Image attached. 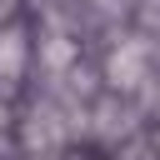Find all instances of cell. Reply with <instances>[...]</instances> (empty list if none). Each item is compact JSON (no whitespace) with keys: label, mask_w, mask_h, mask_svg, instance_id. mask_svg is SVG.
<instances>
[{"label":"cell","mask_w":160,"mask_h":160,"mask_svg":"<svg viewBox=\"0 0 160 160\" xmlns=\"http://www.w3.org/2000/svg\"><path fill=\"white\" fill-rule=\"evenodd\" d=\"M150 65H155V40L150 35H130V40H120V45H110V55H105V85H115V90H140L145 80H150Z\"/></svg>","instance_id":"obj_1"},{"label":"cell","mask_w":160,"mask_h":160,"mask_svg":"<svg viewBox=\"0 0 160 160\" xmlns=\"http://www.w3.org/2000/svg\"><path fill=\"white\" fill-rule=\"evenodd\" d=\"M25 125H30V130H25V145H30V150H50V145H60V140L70 135V130H65L70 120H60L55 105H35V110L25 115Z\"/></svg>","instance_id":"obj_2"},{"label":"cell","mask_w":160,"mask_h":160,"mask_svg":"<svg viewBox=\"0 0 160 160\" xmlns=\"http://www.w3.org/2000/svg\"><path fill=\"white\" fill-rule=\"evenodd\" d=\"M90 120H95V135H100V140H130L140 115H135L130 105H120V100H105V105H100Z\"/></svg>","instance_id":"obj_3"},{"label":"cell","mask_w":160,"mask_h":160,"mask_svg":"<svg viewBox=\"0 0 160 160\" xmlns=\"http://www.w3.org/2000/svg\"><path fill=\"white\" fill-rule=\"evenodd\" d=\"M25 60H30V45H25V30H20V25H5V30H0V85L20 80Z\"/></svg>","instance_id":"obj_4"},{"label":"cell","mask_w":160,"mask_h":160,"mask_svg":"<svg viewBox=\"0 0 160 160\" xmlns=\"http://www.w3.org/2000/svg\"><path fill=\"white\" fill-rule=\"evenodd\" d=\"M75 60H80V45H75L70 35H45V40H40V65H45L50 75H70Z\"/></svg>","instance_id":"obj_5"},{"label":"cell","mask_w":160,"mask_h":160,"mask_svg":"<svg viewBox=\"0 0 160 160\" xmlns=\"http://www.w3.org/2000/svg\"><path fill=\"white\" fill-rule=\"evenodd\" d=\"M90 5H95V10H105V15H120V10H125V0H90Z\"/></svg>","instance_id":"obj_6"},{"label":"cell","mask_w":160,"mask_h":160,"mask_svg":"<svg viewBox=\"0 0 160 160\" xmlns=\"http://www.w3.org/2000/svg\"><path fill=\"white\" fill-rule=\"evenodd\" d=\"M5 95H10V85H0V130L10 125V105H5Z\"/></svg>","instance_id":"obj_7"}]
</instances>
